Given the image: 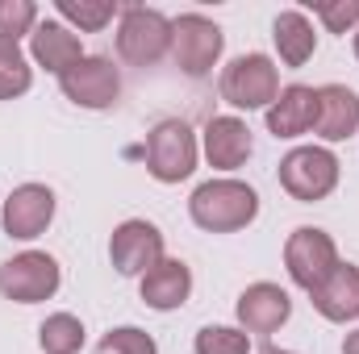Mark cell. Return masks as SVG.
Segmentation results:
<instances>
[{
    "label": "cell",
    "instance_id": "cell-1",
    "mask_svg": "<svg viewBox=\"0 0 359 354\" xmlns=\"http://www.w3.org/2000/svg\"><path fill=\"white\" fill-rule=\"evenodd\" d=\"M188 213L209 234H234V229H243V225L255 221L259 196L247 183H238V179H209V183H201L192 192Z\"/></svg>",
    "mask_w": 359,
    "mask_h": 354
},
{
    "label": "cell",
    "instance_id": "cell-2",
    "mask_svg": "<svg viewBox=\"0 0 359 354\" xmlns=\"http://www.w3.org/2000/svg\"><path fill=\"white\" fill-rule=\"evenodd\" d=\"M280 183L292 200L301 204H313V200H326L339 183V159L322 146H297L280 159Z\"/></svg>",
    "mask_w": 359,
    "mask_h": 354
},
{
    "label": "cell",
    "instance_id": "cell-3",
    "mask_svg": "<svg viewBox=\"0 0 359 354\" xmlns=\"http://www.w3.org/2000/svg\"><path fill=\"white\" fill-rule=\"evenodd\" d=\"M172 46V21L155 8H126L121 29H117V50L134 67H151L168 55Z\"/></svg>",
    "mask_w": 359,
    "mask_h": 354
},
{
    "label": "cell",
    "instance_id": "cell-4",
    "mask_svg": "<svg viewBox=\"0 0 359 354\" xmlns=\"http://www.w3.org/2000/svg\"><path fill=\"white\" fill-rule=\"evenodd\" d=\"M196 167V138L184 121H159L147 138V171L159 183H180Z\"/></svg>",
    "mask_w": 359,
    "mask_h": 354
},
{
    "label": "cell",
    "instance_id": "cell-5",
    "mask_svg": "<svg viewBox=\"0 0 359 354\" xmlns=\"http://www.w3.org/2000/svg\"><path fill=\"white\" fill-rule=\"evenodd\" d=\"M284 263H288V275H292L305 292H313V288H322V283L334 275V267H339L334 238H330L326 229L301 225V229H292V238H288V246H284Z\"/></svg>",
    "mask_w": 359,
    "mask_h": 354
},
{
    "label": "cell",
    "instance_id": "cell-6",
    "mask_svg": "<svg viewBox=\"0 0 359 354\" xmlns=\"http://www.w3.org/2000/svg\"><path fill=\"white\" fill-rule=\"evenodd\" d=\"M280 96V76L268 55H243L222 71V100L234 108H264Z\"/></svg>",
    "mask_w": 359,
    "mask_h": 354
},
{
    "label": "cell",
    "instance_id": "cell-7",
    "mask_svg": "<svg viewBox=\"0 0 359 354\" xmlns=\"http://www.w3.org/2000/svg\"><path fill=\"white\" fill-rule=\"evenodd\" d=\"M0 292L17 304H38L59 292V263L42 250H25L0 267Z\"/></svg>",
    "mask_w": 359,
    "mask_h": 354
},
{
    "label": "cell",
    "instance_id": "cell-8",
    "mask_svg": "<svg viewBox=\"0 0 359 354\" xmlns=\"http://www.w3.org/2000/svg\"><path fill=\"white\" fill-rule=\"evenodd\" d=\"M59 88L80 108H109L121 96V76L104 55H84L72 71L59 76Z\"/></svg>",
    "mask_w": 359,
    "mask_h": 354
},
{
    "label": "cell",
    "instance_id": "cell-9",
    "mask_svg": "<svg viewBox=\"0 0 359 354\" xmlns=\"http://www.w3.org/2000/svg\"><path fill=\"white\" fill-rule=\"evenodd\" d=\"M172 46H176L180 71L201 80V76H209V67L222 55V29L201 13H184L180 21H172Z\"/></svg>",
    "mask_w": 359,
    "mask_h": 354
},
{
    "label": "cell",
    "instance_id": "cell-10",
    "mask_svg": "<svg viewBox=\"0 0 359 354\" xmlns=\"http://www.w3.org/2000/svg\"><path fill=\"white\" fill-rule=\"evenodd\" d=\"M109 259L121 275H147L163 259V234L151 221H121L109 242Z\"/></svg>",
    "mask_w": 359,
    "mask_h": 354
},
{
    "label": "cell",
    "instance_id": "cell-11",
    "mask_svg": "<svg viewBox=\"0 0 359 354\" xmlns=\"http://www.w3.org/2000/svg\"><path fill=\"white\" fill-rule=\"evenodd\" d=\"M50 217H55V192L46 183H21L4 200V229H8V238L29 242V238H38L50 225Z\"/></svg>",
    "mask_w": 359,
    "mask_h": 354
},
{
    "label": "cell",
    "instance_id": "cell-12",
    "mask_svg": "<svg viewBox=\"0 0 359 354\" xmlns=\"http://www.w3.org/2000/svg\"><path fill=\"white\" fill-rule=\"evenodd\" d=\"M292 313V300L284 288L276 283H251L238 296V321L247 325V334H276Z\"/></svg>",
    "mask_w": 359,
    "mask_h": 354
},
{
    "label": "cell",
    "instance_id": "cell-13",
    "mask_svg": "<svg viewBox=\"0 0 359 354\" xmlns=\"http://www.w3.org/2000/svg\"><path fill=\"white\" fill-rule=\"evenodd\" d=\"M318 125V92L305 84H292L276 96V104L268 108V129L276 138H297L305 129Z\"/></svg>",
    "mask_w": 359,
    "mask_h": 354
},
{
    "label": "cell",
    "instance_id": "cell-14",
    "mask_svg": "<svg viewBox=\"0 0 359 354\" xmlns=\"http://www.w3.org/2000/svg\"><path fill=\"white\" fill-rule=\"evenodd\" d=\"M205 155H209V163L222 167V171L243 167L247 155H251V129H247L238 117H213V121L205 125Z\"/></svg>",
    "mask_w": 359,
    "mask_h": 354
},
{
    "label": "cell",
    "instance_id": "cell-15",
    "mask_svg": "<svg viewBox=\"0 0 359 354\" xmlns=\"http://www.w3.org/2000/svg\"><path fill=\"white\" fill-rule=\"evenodd\" d=\"M359 125V96L343 84H326L318 88V134L326 142H343L351 138Z\"/></svg>",
    "mask_w": 359,
    "mask_h": 354
},
{
    "label": "cell",
    "instance_id": "cell-16",
    "mask_svg": "<svg viewBox=\"0 0 359 354\" xmlns=\"http://www.w3.org/2000/svg\"><path fill=\"white\" fill-rule=\"evenodd\" d=\"M309 296H313V309L326 321H351V317H359V267L339 263L334 275L322 288H313Z\"/></svg>",
    "mask_w": 359,
    "mask_h": 354
},
{
    "label": "cell",
    "instance_id": "cell-17",
    "mask_svg": "<svg viewBox=\"0 0 359 354\" xmlns=\"http://www.w3.org/2000/svg\"><path fill=\"white\" fill-rule=\"evenodd\" d=\"M188 292H192V271L180 263V259H159V263L142 275V300L151 309H159V313L180 309L188 300Z\"/></svg>",
    "mask_w": 359,
    "mask_h": 354
},
{
    "label": "cell",
    "instance_id": "cell-18",
    "mask_svg": "<svg viewBox=\"0 0 359 354\" xmlns=\"http://www.w3.org/2000/svg\"><path fill=\"white\" fill-rule=\"evenodd\" d=\"M29 50H34V59H38L46 71H55V76L72 71V67L84 59V50H80V38H76L72 29H63L59 21H46V25H38V29L29 34Z\"/></svg>",
    "mask_w": 359,
    "mask_h": 354
},
{
    "label": "cell",
    "instance_id": "cell-19",
    "mask_svg": "<svg viewBox=\"0 0 359 354\" xmlns=\"http://www.w3.org/2000/svg\"><path fill=\"white\" fill-rule=\"evenodd\" d=\"M271 38H276V50L288 67H301L309 63L318 38H313V25L305 21V13H280L276 25H271Z\"/></svg>",
    "mask_w": 359,
    "mask_h": 354
},
{
    "label": "cell",
    "instance_id": "cell-20",
    "mask_svg": "<svg viewBox=\"0 0 359 354\" xmlns=\"http://www.w3.org/2000/svg\"><path fill=\"white\" fill-rule=\"evenodd\" d=\"M38 342H42L46 354H76L84 346V325H80V317H72V313H55V317L42 321Z\"/></svg>",
    "mask_w": 359,
    "mask_h": 354
},
{
    "label": "cell",
    "instance_id": "cell-21",
    "mask_svg": "<svg viewBox=\"0 0 359 354\" xmlns=\"http://www.w3.org/2000/svg\"><path fill=\"white\" fill-rule=\"evenodd\" d=\"M29 84H34V76H29V63L17 50V42H0V100L29 92Z\"/></svg>",
    "mask_w": 359,
    "mask_h": 354
},
{
    "label": "cell",
    "instance_id": "cell-22",
    "mask_svg": "<svg viewBox=\"0 0 359 354\" xmlns=\"http://www.w3.org/2000/svg\"><path fill=\"white\" fill-rule=\"evenodd\" d=\"M59 13L67 17V21H76L80 29H104L109 21H113V13H117V4L113 0H59Z\"/></svg>",
    "mask_w": 359,
    "mask_h": 354
},
{
    "label": "cell",
    "instance_id": "cell-23",
    "mask_svg": "<svg viewBox=\"0 0 359 354\" xmlns=\"http://www.w3.org/2000/svg\"><path fill=\"white\" fill-rule=\"evenodd\" d=\"M38 21L34 0H0V42H17Z\"/></svg>",
    "mask_w": 359,
    "mask_h": 354
},
{
    "label": "cell",
    "instance_id": "cell-24",
    "mask_svg": "<svg viewBox=\"0 0 359 354\" xmlns=\"http://www.w3.org/2000/svg\"><path fill=\"white\" fill-rule=\"evenodd\" d=\"M247 334L230 330V325H205L196 334V354H247Z\"/></svg>",
    "mask_w": 359,
    "mask_h": 354
},
{
    "label": "cell",
    "instance_id": "cell-25",
    "mask_svg": "<svg viewBox=\"0 0 359 354\" xmlns=\"http://www.w3.org/2000/svg\"><path fill=\"white\" fill-rule=\"evenodd\" d=\"M92 354H155V338L142 334V330H134V325H121V330L104 334L100 346Z\"/></svg>",
    "mask_w": 359,
    "mask_h": 354
},
{
    "label": "cell",
    "instance_id": "cell-26",
    "mask_svg": "<svg viewBox=\"0 0 359 354\" xmlns=\"http://www.w3.org/2000/svg\"><path fill=\"white\" fill-rule=\"evenodd\" d=\"M313 8H318V17L326 21L330 34H347L351 25H359V0H322Z\"/></svg>",
    "mask_w": 359,
    "mask_h": 354
},
{
    "label": "cell",
    "instance_id": "cell-27",
    "mask_svg": "<svg viewBox=\"0 0 359 354\" xmlns=\"http://www.w3.org/2000/svg\"><path fill=\"white\" fill-rule=\"evenodd\" d=\"M343 354H359V330H355V334H347V338H343Z\"/></svg>",
    "mask_w": 359,
    "mask_h": 354
},
{
    "label": "cell",
    "instance_id": "cell-28",
    "mask_svg": "<svg viewBox=\"0 0 359 354\" xmlns=\"http://www.w3.org/2000/svg\"><path fill=\"white\" fill-rule=\"evenodd\" d=\"M264 354H288V351H276V346H264Z\"/></svg>",
    "mask_w": 359,
    "mask_h": 354
},
{
    "label": "cell",
    "instance_id": "cell-29",
    "mask_svg": "<svg viewBox=\"0 0 359 354\" xmlns=\"http://www.w3.org/2000/svg\"><path fill=\"white\" fill-rule=\"evenodd\" d=\"M355 55H359V29H355Z\"/></svg>",
    "mask_w": 359,
    "mask_h": 354
}]
</instances>
